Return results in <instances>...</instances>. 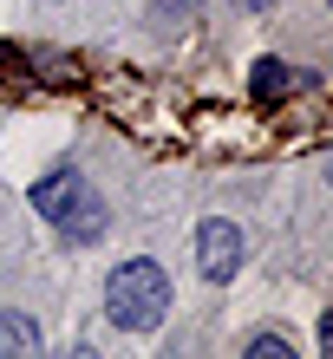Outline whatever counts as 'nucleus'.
I'll return each mask as SVG.
<instances>
[{"label":"nucleus","instance_id":"nucleus-1","mask_svg":"<svg viewBox=\"0 0 333 359\" xmlns=\"http://www.w3.org/2000/svg\"><path fill=\"white\" fill-rule=\"evenodd\" d=\"M105 313H111V327H124V333L163 327V313H170V274H163L151 255L118 262L111 281H105Z\"/></svg>","mask_w":333,"mask_h":359},{"label":"nucleus","instance_id":"nucleus-7","mask_svg":"<svg viewBox=\"0 0 333 359\" xmlns=\"http://www.w3.org/2000/svg\"><path fill=\"white\" fill-rule=\"evenodd\" d=\"M248 359H294V346H287L281 333H255V340H248Z\"/></svg>","mask_w":333,"mask_h":359},{"label":"nucleus","instance_id":"nucleus-6","mask_svg":"<svg viewBox=\"0 0 333 359\" xmlns=\"http://www.w3.org/2000/svg\"><path fill=\"white\" fill-rule=\"evenodd\" d=\"M39 346V327L27 313H0V353H33Z\"/></svg>","mask_w":333,"mask_h":359},{"label":"nucleus","instance_id":"nucleus-5","mask_svg":"<svg viewBox=\"0 0 333 359\" xmlns=\"http://www.w3.org/2000/svg\"><path fill=\"white\" fill-rule=\"evenodd\" d=\"M294 86H314V79L294 72V66H281V59H261L255 66V98H275V92H294Z\"/></svg>","mask_w":333,"mask_h":359},{"label":"nucleus","instance_id":"nucleus-3","mask_svg":"<svg viewBox=\"0 0 333 359\" xmlns=\"http://www.w3.org/2000/svg\"><path fill=\"white\" fill-rule=\"evenodd\" d=\"M79 189H86V177H79V170H53V177H39V183H33V209H39L46 222H59V216L72 209Z\"/></svg>","mask_w":333,"mask_h":359},{"label":"nucleus","instance_id":"nucleus-2","mask_svg":"<svg viewBox=\"0 0 333 359\" xmlns=\"http://www.w3.org/2000/svg\"><path fill=\"white\" fill-rule=\"evenodd\" d=\"M196 268H203V281H229L242 268V229L229 216H210L196 229Z\"/></svg>","mask_w":333,"mask_h":359},{"label":"nucleus","instance_id":"nucleus-4","mask_svg":"<svg viewBox=\"0 0 333 359\" xmlns=\"http://www.w3.org/2000/svg\"><path fill=\"white\" fill-rule=\"evenodd\" d=\"M53 229H59V236H72V242H98V236H105V203H98L92 189H79L72 209H66Z\"/></svg>","mask_w":333,"mask_h":359},{"label":"nucleus","instance_id":"nucleus-8","mask_svg":"<svg viewBox=\"0 0 333 359\" xmlns=\"http://www.w3.org/2000/svg\"><path fill=\"white\" fill-rule=\"evenodd\" d=\"M248 7H268V0H248Z\"/></svg>","mask_w":333,"mask_h":359}]
</instances>
